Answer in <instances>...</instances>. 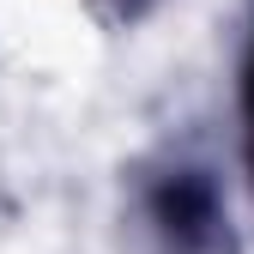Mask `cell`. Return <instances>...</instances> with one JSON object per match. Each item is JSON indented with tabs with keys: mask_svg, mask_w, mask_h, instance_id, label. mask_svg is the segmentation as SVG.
<instances>
[{
	"mask_svg": "<svg viewBox=\"0 0 254 254\" xmlns=\"http://www.w3.org/2000/svg\"><path fill=\"white\" fill-rule=\"evenodd\" d=\"M139 230L157 254H236L230 188L206 157H164L133 188Z\"/></svg>",
	"mask_w": 254,
	"mask_h": 254,
	"instance_id": "cell-1",
	"label": "cell"
},
{
	"mask_svg": "<svg viewBox=\"0 0 254 254\" xmlns=\"http://www.w3.org/2000/svg\"><path fill=\"white\" fill-rule=\"evenodd\" d=\"M236 139H242V188L254 200V30L236 55Z\"/></svg>",
	"mask_w": 254,
	"mask_h": 254,
	"instance_id": "cell-2",
	"label": "cell"
},
{
	"mask_svg": "<svg viewBox=\"0 0 254 254\" xmlns=\"http://www.w3.org/2000/svg\"><path fill=\"white\" fill-rule=\"evenodd\" d=\"M109 6H115V12H121V18H139V12H145V6H151V0H109Z\"/></svg>",
	"mask_w": 254,
	"mask_h": 254,
	"instance_id": "cell-3",
	"label": "cell"
}]
</instances>
